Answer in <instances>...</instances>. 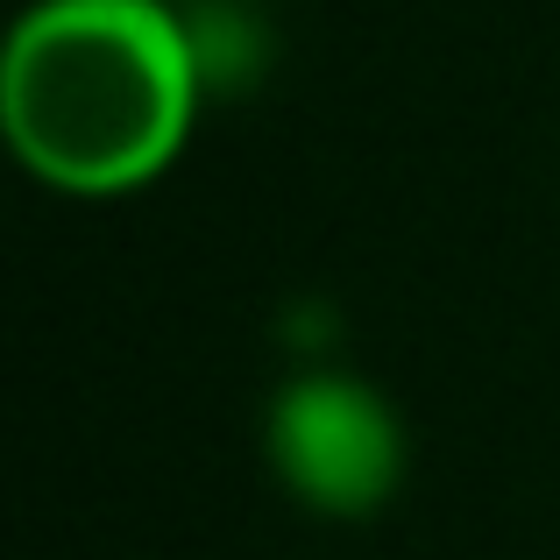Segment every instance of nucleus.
Here are the masks:
<instances>
[{
	"mask_svg": "<svg viewBox=\"0 0 560 560\" xmlns=\"http://www.w3.org/2000/svg\"><path fill=\"white\" fill-rule=\"evenodd\" d=\"M213 100L178 0H28L0 43V136L57 199H136Z\"/></svg>",
	"mask_w": 560,
	"mask_h": 560,
	"instance_id": "1",
	"label": "nucleus"
},
{
	"mask_svg": "<svg viewBox=\"0 0 560 560\" xmlns=\"http://www.w3.org/2000/svg\"><path fill=\"white\" fill-rule=\"evenodd\" d=\"M270 476L319 518H370L397 497L411 440L397 405L341 362H305L270 390L262 411Z\"/></svg>",
	"mask_w": 560,
	"mask_h": 560,
	"instance_id": "2",
	"label": "nucleus"
},
{
	"mask_svg": "<svg viewBox=\"0 0 560 560\" xmlns=\"http://www.w3.org/2000/svg\"><path fill=\"white\" fill-rule=\"evenodd\" d=\"M185 22H191V43H199V71H206V85H256L262 79V65H270V22H262L256 8H242V0H206L199 14L185 8Z\"/></svg>",
	"mask_w": 560,
	"mask_h": 560,
	"instance_id": "3",
	"label": "nucleus"
}]
</instances>
